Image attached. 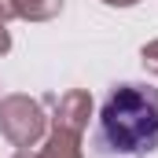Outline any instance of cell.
<instances>
[{
    "label": "cell",
    "instance_id": "5",
    "mask_svg": "<svg viewBox=\"0 0 158 158\" xmlns=\"http://www.w3.org/2000/svg\"><path fill=\"white\" fill-rule=\"evenodd\" d=\"M11 11L26 22H52L63 11V0H11Z\"/></svg>",
    "mask_w": 158,
    "mask_h": 158
},
{
    "label": "cell",
    "instance_id": "4",
    "mask_svg": "<svg viewBox=\"0 0 158 158\" xmlns=\"http://www.w3.org/2000/svg\"><path fill=\"white\" fill-rule=\"evenodd\" d=\"M81 136H85V132L52 125V132H48L44 147L37 151V158H85V151H81Z\"/></svg>",
    "mask_w": 158,
    "mask_h": 158
},
{
    "label": "cell",
    "instance_id": "7",
    "mask_svg": "<svg viewBox=\"0 0 158 158\" xmlns=\"http://www.w3.org/2000/svg\"><path fill=\"white\" fill-rule=\"evenodd\" d=\"M7 19H15V11H11V0H0V22H7Z\"/></svg>",
    "mask_w": 158,
    "mask_h": 158
},
{
    "label": "cell",
    "instance_id": "9",
    "mask_svg": "<svg viewBox=\"0 0 158 158\" xmlns=\"http://www.w3.org/2000/svg\"><path fill=\"white\" fill-rule=\"evenodd\" d=\"M15 158H37L33 147H15Z\"/></svg>",
    "mask_w": 158,
    "mask_h": 158
},
{
    "label": "cell",
    "instance_id": "3",
    "mask_svg": "<svg viewBox=\"0 0 158 158\" xmlns=\"http://www.w3.org/2000/svg\"><path fill=\"white\" fill-rule=\"evenodd\" d=\"M88 118H92V96H88L85 88H70V92H63V96L55 99L52 125L85 132V129H88Z\"/></svg>",
    "mask_w": 158,
    "mask_h": 158
},
{
    "label": "cell",
    "instance_id": "1",
    "mask_svg": "<svg viewBox=\"0 0 158 158\" xmlns=\"http://www.w3.org/2000/svg\"><path fill=\"white\" fill-rule=\"evenodd\" d=\"M99 132L114 155L158 151V88L140 81H121L107 92L99 110Z\"/></svg>",
    "mask_w": 158,
    "mask_h": 158
},
{
    "label": "cell",
    "instance_id": "6",
    "mask_svg": "<svg viewBox=\"0 0 158 158\" xmlns=\"http://www.w3.org/2000/svg\"><path fill=\"white\" fill-rule=\"evenodd\" d=\"M140 63H143L147 74H155V77H158V40H147V44L140 48Z\"/></svg>",
    "mask_w": 158,
    "mask_h": 158
},
{
    "label": "cell",
    "instance_id": "8",
    "mask_svg": "<svg viewBox=\"0 0 158 158\" xmlns=\"http://www.w3.org/2000/svg\"><path fill=\"white\" fill-rule=\"evenodd\" d=\"M103 4H107V7H136L140 0H103Z\"/></svg>",
    "mask_w": 158,
    "mask_h": 158
},
{
    "label": "cell",
    "instance_id": "2",
    "mask_svg": "<svg viewBox=\"0 0 158 158\" xmlns=\"http://www.w3.org/2000/svg\"><path fill=\"white\" fill-rule=\"evenodd\" d=\"M0 132L11 147H33L48 132V118H44L40 99L26 96V92L0 96Z\"/></svg>",
    "mask_w": 158,
    "mask_h": 158
}]
</instances>
